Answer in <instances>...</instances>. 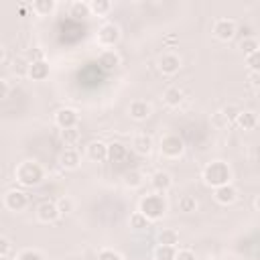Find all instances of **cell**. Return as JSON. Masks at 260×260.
I'll use <instances>...</instances> for the list:
<instances>
[{"instance_id":"cell-10","label":"cell","mask_w":260,"mask_h":260,"mask_svg":"<svg viewBox=\"0 0 260 260\" xmlns=\"http://www.w3.org/2000/svg\"><path fill=\"white\" fill-rule=\"evenodd\" d=\"M59 209H57V203H51V201H43L39 207H37V217L39 221L43 223H53L59 219Z\"/></svg>"},{"instance_id":"cell-33","label":"cell","mask_w":260,"mask_h":260,"mask_svg":"<svg viewBox=\"0 0 260 260\" xmlns=\"http://www.w3.org/2000/svg\"><path fill=\"white\" fill-rule=\"evenodd\" d=\"M16 260H45L43 258V254L39 252V250H22L18 256H16Z\"/></svg>"},{"instance_id":"cell-38","label":"cell","mask_w":260,"mask_h":260,"mask_svg":"<svg viewBox=\"0 0 260 260\" xmlns=\"http://www.w3.org/2000/svg\"><path fill=\"white\" fill-rule=\"evenodd\" d=\"M98 260H122V256H120L118 252L110 250V248H104V250H100Z\"/></svg>"},{"instance_id":"cell-36","label":"cell","mask_w":260,"mask_h":260,"mask_svg":"<svg viewBox=\"0 0 260 260\" xmlns=\"http://www.w3.org/2000/svg\"><path fill=\"white\" fill-rule=\"evenodd\" d=\"M221 114L225 116V120L230 122V120H238V116L242 114V110L238 108V106H225L223 110H221Z\"/></svg>"},{"instance_id":"cell-7","label":"cell","mask_w":260,"mask_h":260,"mask_svg":"<svg viewBox=\"0 0 260 260\" xmlns=\"http://www.w3.org/2000/svg\"><path fill=\"white\" fill-rule=\"evenodd\" d=\"M26 205H28V197H26L24 191H20V189L6 191V195H4V207L6 209H10V211H22Z\"/></svg>"},{"instance_id":"cell-9","label":"cell","mask_w":260,"mask_h":260,"mask_svg":"<svg viewBox=\"0 0 260 260\" xmlns=\"http://www.w3.org/2000/svg\"><path fill=\"white\" fill-rule=\"evenodd\" d=\"M158 69L162 75H175L181 69V57L175 53H165L158 59Z\"/></svg>"},{"instance_id":"cell-35","label":"cell","mask_w":260,"mask_h":260,"mask_svg":"<svg viewBox=\"0 0 260 260\" xmlns=\"http://www.w3.org/2000/svg\"><path fill=\"white\" fill-rule=\"evenodd\" d=\"M28 67H30V63H26L24 59L18 57V59L14 61V67H12V69H14L16 75H28Z\"/></svg>"},{"instance_id":"cell-28","label":"cell","mask_w":260,"mask_h":260,"mask_svg":"<svg viewBox=\"0 0 260 260\" xmlns=\"http://www.w3.org/2000/svg\"><path fill=\"white\" fill-rule=\"evenodd\" d=\"M124 183H126V187L136 189V187H140V185L144 183V177H142L140 171H128V173L124 175Z\"/></svg>"},{"instance_id":"cell-39","label":"cell","mask_w":260,"mask_h":260,"mask_svg":"<svg viewBox=\"0 0 260 260\" xmlns=\"http://www.w3.org/2000/svg\"><path fill=\"white\" fill-rule=\"evenodd\" d=\"M175 260H195V252L193 250H177V258Z\"/></svg>"},{"instance_id":"cell-17","label":"cell","mask_w":260,"mask_h":260,"mask_svg":"<svg viewBox=\"0 0 260 260\" xmlns=\"http://www.w3.org/2000/svg\"><path fill=\"white\" fill-rule=\"evenodd\" d=\"M59 162H61V167H63V169L73 171V169H77V167H79L81 156H79V152H77L75 148H65V150L61 152V156H59Z\"/></svg>"},{"instance_id":"cell-2","label":"cell","mask_w":260,"mask_h":260,"mask_svg":"<svg viewBox=\"0 0 260 260\" xmlns=\"http://www.w3.org/2000/svg\"><path fill=\"white\" fill-rule=\"evenodd\" d=\"M14 179L24 185V187H35L39 183H43L45 179V169L37 162V160H22L16 169H14Z\"/></svg>"},{"instance_id":"cell-6","label":"cell","mask_w":260,"mask_h":260,"mask_svg":"<svg viewBox=\"0 0 260 260\" xmlns=\"http://www.w3.org/2000/svg\"><path fill=\"white\" fill-rule=\"evenodd\" d=\"M211 32H213V37L219 39V41H232V39L236 37V32H238V26H236V22L230 20V18H219V20L213 22Z\"/></svg>"},{"instance_id":"cell-4","label":"cell","mask_w":260,"mask_h":260,"mask_svg":"<svg viewBox=\"0 0 260 260\" xmlns=\"http://www.w3.org/2000/svg\"><path fill=\"white\" fill-rule=\"evenodd\" d=\"M158 148H160V154L162 156H167V158H179L185 152V142L177 134H167V136L160 138Z\"/></svg>"},{"instance_id":"cell-31","label":"cell","mask_w":260,"mask_h":260,"mask_svg":"<svg viewBox=\"0 0 260 260\" xmlns=\"http://www.w3.org/2000/svg\"><path fill=\"white\" fill-rule=\"evenodd\" d=\"M61 140L65 146H73L79 140V130L77 128H69V130H61Z\"/></svg>"},{"instance_id":"cell-24","label":"cell","mask_w":260,"mask_h":260,"mask_svg":"<svg viewBox=\"0 0 260 260\" xmlns=\"http://www.w3.org/2000/svg\"><path fill=\"white\" fill-rule=\"evenodd\" d=\"M238 126L240 128H244V130H252V128H256V124H258V116L254 114V112H244L242 110V114L238 116Z\"/></svg>"},{"instance_id":"cell-34","label":"cell","mask_w":260,"mask_h":260,"mask_svg":"<svg viewBox=\"0 0 260 260\" xmlns=\"http://www.w3.org/2000/svg\"><path fill=\"white\" fill-rule=\"evenodd\" d=\"M246 65L250 67V71H260V49L246 57Z\"/></svg>"},{"instance_id":"cell-13","label":"cell","mask_w":260,"mask_h":260,"mask_svg":"<svg viewBox=\"0 0 260 260\" xmlns=\"http://www.w3.org/2000/svg\"><path fill=\"white\" fill-rule=\"evenodd\" d=\"M98 65H100L104 71H114V69L120 65V55H118L114 49H106V51L100 53Z\"/></svg>"},{"instance_id":"cell-21","label":"cell","mask_w":260,"mask_h":260,"mask_svg":"<svg viewBox=\"0 0 260 260\" xmlns=\"http://www.w3.org/2000/svg\"><path fill=\"white\" fill-rule=\"evenodd\" d=\"M128 156V150H126V146L122 144V142H112V144H108V158L112 160V162H120V160H124Z\"/></svg>"},{"instance_id":"cell-40","label":"cell","mask_w":260,"mask_h":260,"mask_svg":"<svg viewBox=\"0 0 260 260\" xmlns=\"http://www.w3.org/2000/svg\"><path fill=\"white\" fill-rule=\"evenodd\" d=\"M248 81L254 85V89H258V87H260V71H250Z\"/></svg>"},{"instance_id":"cell-25","label":"cell","mask_w":260,"mask_h":260,"mask_svg":"<svg viewBox=\"0 0 260 260\" xmlns=\"http://www.w3.org/2000/svg\"><path fill=\"white\" fill-rule=\"evenodd\" d=\"M197 207H199V203H197V199L193 195H181L179 197V211L193 213V211H197Z\"/></svg>"},{"instance_id":"cell-29","label":"cell","mask_w":260,"mask_h":260,"mask_svg":"<svg viewBox=\"0 0 260 260\" xmlns=\"http://www.w3.org/2000/svg\"><path fill=\"white\" fill-rule=\"evenodd\" d=\"M148 223H150L148 217H146L144 213H140V211H136V213L130 215V228H132V230H146Z\"/></svg>"},{"instance_id":"cell-27","label":"cell","mask_w":260,"mask_h":260,"mask_svg":"<svg viewBox=\"0 0 260 260\" xmlns=\"http://www.w3.org/2000/svg\"><path fill=\"white\" fill-rule=\"evenodd\" d=\"M89 8H91V14H95V16H106V14L112 10V2H110V0H91V2H89Z\"/></svg>"},{"instance_id":"cell-15","label":"cell","mask_w":260,"mask_h":260,"mask_svg":"<svg viewBox=\"0 0 260 260\" xmlns=\"http://www.w3.org/2000/svg\"><path fill=\"white\" fill-rule=\"evenodd\" d=\"M150 183L154 187L156 193H165L173 187V177L167 173V171H156L152 177H150Z\"/></svg>"},{"instance_id":"cell-43","label":"cell","mask_w":260,"mask_h":260,"mask_svg":"<svg viewBox=\"0 0 260 260\" xmlns=\"http://www.w3.org/2000/svg\"><path fill=\"white\" fill-rule=\"evenodd\" d=\"M256 93H258V98H260V87H258V89H256Z\"/></svg>"},{"instance_id":"cell-3","label":"cell","mask_w":260,"mask_h":260,"mask_svg":"<svg viewBox=\"0 0 260 260\" xmlns=\"http://www.w3.org/2000/svg\"><path fill=\"white\" fill-rule=\"evenodd\" d=\"M138 211L144 213L148 217V221H156L165 215L167 211V199L162 193H150L146 197L140 199V205H138Z\"/></svg>"},{"instance_id":"cell-26","label":"cell","mask_w":260,"mask_h":260,"mask_svg":"<svg viewBox=\"0 0 260 260\" xmlns=\"http://www.w3.org/2000/svg\"><path fill=\"white\" fill-rule=\"evenodd\" d=\"M177 258V246H156L154 260H175Z\"/></svg>"},{"instance_id":"cell-12","label":"cell","mask_w":260,"mask_h":260,"mask_svg":"<svg viewBox=\"0 0 260 260\" xmlns=\"http://www.w3.org/2000/svg\"><path fill=\"white\" fill-rule=\"evenodd\" d=\"M213 197H215V201H217L219 205H230V203L236 201L238 191H236V187H234L232 183H228V185H221V187L213 189Z\"/></svg>"},{"instance_id":"cell-22","label":"cell","mask_w":260,"mask_h":260,"mask_svg":"<svg viewBox=\"0 0 260 260\" xmlns=\"http://www.w3.org/2000/svg\"><path fill=\"white\" fill-rule=\"evenodd\" d=\"M156 242L160 244V246H177L179 244V234L175 232V230H160L158 232V236H156Z\"/></svg>"},{"instance_id":"cell-1","label":"cell","mask_w":260,"mask_h":260,"mask_svg":"<svg viewBox=\"0 0 260 260\" xmlns=\"http://www.w3.org/2000/svg\"><path fill=\"white\" fill-rule=\"evenodd\" d=\"M201 177H203V183H205L207 187L217 189V187L228 185V183L232 181V169H230V165L223 162V160H211V162H207V165L203 167Z\"/></svg>"},{"instance_id":"cell-19","label":"cell","mask_w":260,"mask_h":260,"mask_svg":"<svg viewBox=\"0 0 260 260\" xmlns=\"http://www.w3.org/2000/svg\"><path fill=\"white\" fill-rule=\"evenodd\" d=\"M55 8H57V2L55 0H35L30 4V10L35 14H39V16H49V14L55 12Z\"/></svg>"},{"instance_id":"cell-23","label":"cell","mask_w":260,"mask_h":260,"mask_svg":"<svg viewBox=\"0 0 260 260\" xmlns=\"http://www.w3.org/2000/svg\"><path fill=\"white\" fill-rule=\"evenodd\" d=\"M69 14H71L73 18H85V16H89V14H91L89 2H81V0L73 2V4L69 6Z\"/></svg>"},{"instance_id":"cell-41","label":"cell","mask_w":260,"mask_h":260,"mask_svg":"<svg viewBox=\"0 0 260 260\" xmlns=\"http://www.w3.org/2000/svg\"><path fill=\"white\" fill-rule=\"evenodd\" d=\"M8 81L6 79H0V100H6L8 98Z\"/></svg>"},{"instance_id":"cell-11","label":"cell","mask_w":260,"mask_h":260,"mask_svg":"<svg viewBox=\"0 0 260 260\" xmlns=\"http://www.w3.org/2000/svg\"><path fill=\"white\" fill-rule=\"evenodd\" d=\"M49 73H51V67L45 59H35L28 67V77L32 81H45L49 77Z\"/></svg>"},{"instance_id":"cell-30","label":"cell","mask_w":260,"mask_h":260,"mask_svg":"<svg viewBox=\"0 0 260 260\" xmlns=\"http://www.w3.org/2000/svg\"><path fill=\"white\" fill-rule=\"evenodd\" d=\"M240 49H242V53L248 57V55H252V53H256V51L260 49V43H258L254 37H250V39H242Z\"/></svg>"},{"instance_id":"cell-20","label":"cell","mask_w":260,"mask_h":260,"mask_svg":"<svg viewBox=\"0 0 260 260\" xmlns=\"http://www.w3.org/2000/svg\"><path fill=\"white\" fill-rule=\"evenodd\" d=\"M162 100H165L167 106H171V108H179L181 102H183V91H181L179 87H167L165 93H162Z\"/></svg>"},{"instance_id":"cell-42","label":"cell","mask_w":260,"mask_h":260,"mask_svg":"<svg viewBox=\"0 0 260 260\" xmlns=\"http://www.w3.org/2000/svg\"><path fill=\"white\" fill-rule=\"evenodd\" d=\"M254 205H256V209H258V211H260V195H258V197H256V203H254Z\"/></svg>"},{"instance_id":"cell-16","label":"cell","mask_w":260,"mask_h":260,"mask_svg":"<svg viewBox=\"0 0 260 260\" xmlns=\"http://www.w3.org/2000/svg\"><path fill=\"white\" fill-rule=\"evenodd\" d=\"M130 118L132 120H146L150 116V104H146L144 100H134L128 108Z\"/></svg>"},{"instance_id":"cell-32","label":"cell","mask_w":260,"mask_h":260,"mask_svg":"<svg viewBox=\"0 0 260 260\" xmlns=\"http://www.w3.org/2000/svg\"><path fill=\"white\" fill-rule=\"evenodd\" d=\"M73 207H75V203H73V199H71V197H67V195H63V197H59V199H57V209H59V213H61V215L71 213V211H73Z\"/></svg>"},{"instance_id":"cell-8","label":"cell","mask_w":260,"mask_h":260,"mask_svg":"<svg viewBox=\"0 0 260 260\" xmlns=\"http://www.w3.org/2000/svg\"><path fill=\"white\" fill-rule=\"evenodd\" d=\"M77 122H79V114H77L73 108H61V110H57V114H55V124H57L61 130L77 128Z\"/></svg>"},{"instance_id":"cell-18","label":"cell","mask_w":260,"mask_h":260,"mask_svg":"<svg viewBox=\"0 0 260 260\" xmlns=\"http://www.w3.org/2000/svg\"><path fill=\"white\" fill-rule=\"evenodd\" d=\"M132 146H134V150H136L138 154H148V152L152 150L154 142H152V138H150L146 132H142V134H136V136H134Z\"/></svg>"},{"instance_id":"cell-5","label":"cell","mask_w":260,"mask_h":260,"mask_svg":"<svg viewBox=\"0 0 260 260\" xmlns=\"http://www.w3.org/2000/svg\"><path fill=\"white\" fill-rule=\"evenodd\" d=\"M95 41H98V45L104 47V49L114 47V45L120 41V26L114 24V22H106V24H102V26L98 28Z\"/></svg>"},{"instance_id":"cell-37","label":"cell","mask_w":260,"mask_h":260,"mask_svg":"<svg viewBox=\"0 0 260 260\" xmlns=\"http://www.w3.org/2000/svg\"><path fill=\"white\" fill-rule=\"evenodd\" d=\"M10 250H12V244L6 236H0V258H8L10 256Z\"/></svg>"},{"instance_id":"cell-14","label":"cell","mask_w":260,"mask_h":260,"mask_svg":"<svg viewBox=\"0 0 260 260\" xmlns=\"http://www.w3.org/2000/svg\"><path fill=\"white\" fill-rule=\"evenodd\" d=\"M87 156L93 162H104L108 160V144H104L102 140H93L87 144Z\"/></svg>"}]
</instances>
